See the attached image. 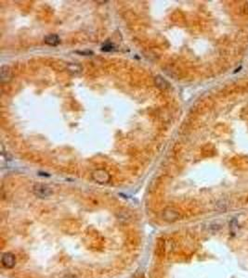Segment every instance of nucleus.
Segmentation results:
<instances>
[{
	"label": "nucleus",
	"mask_w": 248,
	"mask_h": 278,
	"mask_svg": "<svg viewBox=\"0 0 248 278\" xmlns=\"http://www.w3.org/2000/svg\"><path fill=\"white\" fill-rule=\"evenodd\" d=\"M155 254L158 258L162 259L165 255V240L163 238L157 239L156 247H155Z\"/></svg>",
	"instance_id": "nucleus-5"
},
{
	"label": "nucleus",
	"mask_w": 248,
	"mask_h": 278,
	"mask_svg": "<svg viewBox=\"0 0 248 278\" xmlns=\"http://www.w3.org/2000/svg\"><path fill=\"white\" fill-rule=\"evenodd\" d=\"M137 278H144V276H143V275H141L139 277H137Z\"/></svg>",
	"instance_id": "nucleus-9"
},
{
	"label": "nucleus",
	"mask_w": 248,
	"mask_h": 278,
	"mask_svg": "<svg viewBox=\"0 0 248 278\" xmlns=\"http://www.w3.org/2000/svg\"><path fill=\"white\" fill-rule=\"evenodd\" d=\"M11 77V70L8 66L3 65L1 67V80L2 82H8Z\"/></svg>",
	"instance_id": "nucleus-6"
},
{
	"label": "nucleus",
	"mask_w": 248,
	"mask_h": 278,
	"mask_svg": "<svg viewBox=\"0 0 248 278\" xmlns=\"http://www.w3.org/2000/svg\"><path fill=\"white\" fill-rule=\"evenodd\" d=\"M45 43L48 45L56 46L60 44V38L57 35H49L45 37Z\"/></svg>",
	"instance_id": "nucleus-7"
},
{
	"label": "nucleus",
	"mask_w": 248,
	"mask_h": 278,
	"mask_svg": "<svg viewBox=\"0 0 248 278\" xmlns=\"http://www.w3.org/2000/svg\"><path fill=\"white\" fill-rule=\"evenodd\" d=\"M1 263H2V265L5 268L11 269L16 264V259H15L14 255L12 253L7 252V253H4L3 254V256L1 258Z\"/></svg>",
	"instance_id": "nucleus-3"
},
{
	"label": "nucleus",
	"mask_w": 248,
	"mask_h": 278,
	"mask_svg": "<svg viewBox=\"0 0 248 278\" xmlns=\"http://www.w3.org/2000/svg\"><path fill=\"white\" fill-rule=\"evenodd\" d=\"M92 178L100 184H105L110 181V175L104 170H97L92 174Z\"/></svg>",
	"instance_id": "nucleus-4"
},
{
	"label": "nucleus",
	"mask_w": 248,
	"mask_h": 278,
	"mask_svg": "<svg viewBox=\"0 0 248 278\" xmlns=\"http://www.w3.org/2000/svg\"><path fill=\"white\" fill-rule=\"evenodd\" d=\"M238 229V222L236 219H233L231 222H230V232H231V235L235 234L236 231Z\"/></svg>",
	"instance_id": "nucleus-8"
},
{
	"label": "nucleus",
	"mask_w": 248,
	"mask_h": 278,
	"mask_svg": "<svg viewBox=\"0 0 248 278\" xmlns=\"http://www.w3.org/2000/svg\"><path fill=\"white\" fill-rule=\"evenodd\" d=\"M180 217L179 215V212L178 210H176L175 208H172V207H168L164 210L163 211V218L166 222H176L178 221Z\"/></svg>",
	"instance_id": "nucleus-2"
},
{
	"label": "nucleus",
	"mask_w": 248,
	"mask_h": 278,
	"mask_svg": "<svg viewBox=\"0 0 248 278\" xmlns=\"http://www.w3.org/2000/svg\"><path fill=\"white\" fill-rule=\"evenodd\" d=\"M33 191L35 193V195L40 199H45V198H48L49 196L52 195L53 191L52 188L45 184H36L33 187Z\"/></svg>",
	"instance_id": "nucleus-1"
}]
</instances>
